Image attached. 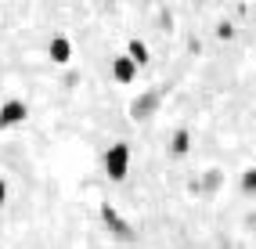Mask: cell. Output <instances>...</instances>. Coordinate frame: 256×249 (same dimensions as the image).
I'll use <instances>...</instances> for the list:
<instances>
[{"mask_svg":"<svg viewBox=\"0 0 256 249\" xmlns=\"http://www.w3.org/2000/svg\"><path fill=\"white\" fill-rule=\"evenodd\" d=\"M105 170L112 180H123L130 174V144L126 141H116L108 144V152H105Z\"/></svg>","mask_w":256,"mask_h":249,"instance_id":"6da1fadb","label":"cell"},{"mask_svg":"<svg viewBox=\"0 0 256 249\" xmlns=\"http://www.w3.org/2000/svg\"><path fill=\"white\" fill-rule=\"evenodd\" d=\"M159 102H162V90H144V94H138V102L130 105V116L134 120H148V116H156Z\"/></svg>","mask_w":256,"mask_h":249,"instance_id":"7a4b0ae2","label":"cell"},{"mask_svg":"<svg viewBox=\"0 0 256 249\" xmlns=\"http://www.w3.org/2000/svg\"><path fill=\"white\" fill-rule=\"evenodd\" d=\"M101 217H105V224L112 228V235H116L119 242H130V238H134V228H130L123 217H119V213H116V206H108V202H105V206H101Z\"/></svg>","mask_w":256,"mask_h":249,"instance_id":"3957f363","label":"cell"},{"mask_svg":"<svg viewBox=\"0 0 256 249\" xmlns=\"http://www.w3.org/2000/svg\"><path fill=\"white\" fill-rule=\"evenodd\" d=\"M26 116H29V105L18 102V98H11V102L0 108V126H14V123H22Z\"/></svg>","mask_w":256,"mask_h":249,"instance_id":"277c9868","label":"cell"},{"mask_svg":"<svg viewBox=\"0 0 256 249\" xmlns=\"http://www.w3.org/2000/svg\"><path fill=\"white\" fill-rule=\"evenodd\" d=\"M47 54H50V62L65 65V62L72 58V44H69V36H50V44H47Z\"/></svg>","mask_w":256,"mask_h":249,"instance_id":"5b68a950","label":"cell"},{"mask_svg":"<svg viewBox=\"0 0 256 249\" xmlns=\"http://www.w3.org/2000/svg\"><path fill=\"white\" fill-rule=\"evenodd\" d=\"M112 76H116V83H130L134 76H138V65H134L126 54H116L112 58Z\"/></svg>","mask_w":256,"mask_h":249,"instance_id":"8992f818","label":"cell"},{"mask_svg":"<svg viewBox=\"0 0 256 249\" xmlns=\"http://www.w3.org/2000/svg\"><path fill=\"white\" fill-rule=\"evenodd\" d=\"M188 148H192V130H188V126L174 130V138H170V152H174V156H188Z\"/></svg>","mask_w":256,"mask_h":249,"instance_id":"52a82bcc","label":"cell"},{"mask_svg":"<svg viewBox=\"0 0 256 249\" xmlns=\"http://www.w3.org/2000/svg\"><path fill=\"white\" fill-rule=\"evenodd\" d=\"M126 58H130L134 65H144V62H148V44H144V40H130Z\"/></svg>","mask_w":256,"mask_h":249,"instance_id":"ba28073f","label":"cell"},{"mask_svg":"<svg viewBox=\"0 0 256 249\" xmlns=\"http://www.w3.org/2000/svg\"><path fill=\"white\" fill-rule=\"evenodd\" d=\"M242 188H246L249 195H256V170H246V174H242Z\"/></svg>","mask_w":256,"mask_h":249,"instance_id":"9c48e42d","label":"cell"},{"mask_svg":"<svg viewBox=\"0 0 256 249\" xmlns=\"http://www.w3.org/2000/svg\"><path fill=\"white\" fill-rule=\"evenodd\" d=\"M216 36H220V40H231V36H234V26H231V22H220Z\"/></svg>","mask_w":256,"mask_h":249,"instance_id":"30bf717a","label":"cell"},{"mask_svg":"<svg viewBox=\"0 0 256 249\" xmlns=\"http://www.w3.org/2000/svg\"><path fill=\"white\" fill-rule=\"evenodd\" d=\"M4 198H8V184H4V177H0V206H4Z\"/></svg>","mask_w":256,"mask_h":249,"instance_id":"8fae6325","label":"cell"}]
</instances>
